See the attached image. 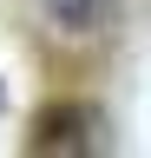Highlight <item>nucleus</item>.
I'll return each mask as SVG.
<instances>
[{
  "label": "nucleus",
  "instance_id": "nucleus-2",
  "mask_svg": "<svg viewBox=\"0 0 151 158\" xmlns=\"http://www.w3.org/2000/svg\"><path fill=\"white\" fill-rule=\"evenodd\" d=\"M112 7H118V0H46L53 27H66V33H92V27H105Z\"/></svg>",
  "mask_w": 151,
  "mask_h": 158
},
{
  "label": "nucleus",
  "instance_id": "nucleus-1",
  "mask_svg": "<svg viewBox=\"0 0 151 158\" xmlns=\"http://www.w3.org/2000/svg\"><path fill=\"white\" fill-rule=\"evenodd\" d=\"M85 132H99V112L92 106H46L40 118H33V152H92L99 138H85Z\"/></svg>",
  "mask_w": 151,
  "mask_h": 158
},
{
  "label": "nucleus",
  "instance_id": "nucleus-3",
  "mask_svg": "<svg viewBox=\"0 0 151 158\" xmlns=\"http://www.w3.org/2000/svg\"><path fill=\"white\" fill-rule=\"evenodd\" d=\"M0 106H7V79H0Z\"/></svg>",
  "mask_w": 151,
  "mask_h": 158
}]
</instances>
